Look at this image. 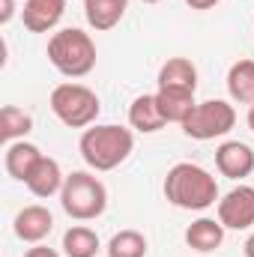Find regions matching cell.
<instances>
[{
    "label": "cell",
    "instance_id": "6da1fadb",
    "mask_svg": "<svg viewBox=\"0 0 254 257\" xmlns=\"http://www.w3.org/2000/svg\"><path fill=\"white\" fill-rule=\"evenodd\" d=\"M165 197L168 203H174L177 209H189V212H200L209 209L218 200V183L215 177L194 165V162H177L168 177H165Z\"/></svg>",
    "mask_w": 254,
    "mask_h": 257
},
{
    "label": "cell",
    "instance_id": "7a4b0ae2",
    "mask_svg": "<svg viewBox=\"0 0 254 257\" xmlns=\"http://www.w3.org/2000/svg\"><path fill=\"white\" fill-rule=\"evenodd\" d=\"M78 150H81V159L87 162V168L105 174V171L120 168L132 156L135 135H132V128L114 126V123L90 126V128H84V135L78 141Z\"/></svg>",
    "mask_w": 254,
    "mask_h": 257
},
{
    "label": "cell",
    "instance_id": "3957f363",
    "mask_svg": "<svg viewBox=\"0 0 254 257\" xmlns=\"http://www.w3.org/2000/svg\"><path fill=\"white\" fill-rule=\"evenodd\" d=\"M48 60L66 78H84L96 69V42L78 27H63L48 39Z\"/></svg>",
    "mask_w": 254,
    "mask_h": 257
},
{
    "label": "cell",
    "instance_id": "277c9868",
    "mask_svg": "<svg viewBox=\"0 0 254 257\" xmlns=\"http://www.w3.org/2000/svg\"><path fill=\"white\" fill-rule=\"evenodd\" d=\"M60 206L75 221H93L108 209V189L105 183L90 171H72L66 174Z\"/></svg>",
    "mask_w": 254,
    "mask_h": 257
},
{
    "label": "cell",
    "instance_id": "5b68a950",
    "mask_svg": "<svg viewBox=\"0 0 254 257\" xmlns=\"http://www.w3.org/2000/svg\"><path fill=\"white\" fill-rule=\"evenodd\" d=\"M48 105H51L54 117L69 128H90L96 123L99 111H102L99 96H96L87 84H75V81L57 84V87L51 90Z\"/></svg>",
    "mask_w": 254,
    "mask_h": 257
},
{
    "label": "cell",
    "instance_id": "8992f818",
    "mask_svg": "<svg viewBox=\"0 0 254 257\" xmlns=\"http://www.w3.org/2000/svg\"><path fill=\"white\" fill-rule=\"evenodd\" d=\"M233 126H236L233 105L224 99H206L194 105V111L183 123V132L186 138H194V141H215V138H224Z\"/></svg>",
    "mask_w": 254,
    "mask_h": 257
},
{
    "label": "cell",
    "instance_id": "52a82bcc",
    "mask_svg": "<svg viewBox=\"0 0 254 257\" xmlns=\"http://www.w3.org/2000/svg\"><path fill=\"white\" fill-rule=\"evenodd\" d=\"M218 221L227 230H248L254 227V189L251 186H236L224 197H218Z\"/></svg>",
    "mask_w": 254,
    "mask_h": 257
},
{
    "label": "cell",
    "instance_id": "ba28073f",
    "mask_svg": "<svg viewBox=\"0 0 254 257\" xmlns=\"http://www.w3.org/2000/svg\"><path fill=\"white\" fill-rule=\"evenodd\" d=\"M12 227H15V236H18L21 242L39 245V242L54 230V215H51L48 206H42V203H30V206L18 209Z\"/></svg>",
    "mask_w": 254,
    "mask_h": 257
},
{
    "label": "cell",
    "instance_id": "9c48e42d",
    "mask_svg": "<svg viewBox=\"0 0 254 257\" xmlns=\"http://www.w3.org/2000/svg\"><path fill=\"white\" fill-rule=\"evenodd\" d=\"M215 168L227 180H245L254 174V150L242 141H224L215 150Z\"/></svg>",
    "mask_w": 254,
    "mask_h": 257
},
{
    "label": "cell",
    "instance_id": "30bf717a",
    "mask_svg": "<svg viewBox=\"0 0 254 257\" xmlns=\"http://www.w3.org/2000/svg\"><path fill=\"white\" fill-rule=\"evenodd\" d=\"M66 12V0H24L21 21L30 33H48L60 24Z\"/></svg>",
    "mask_w": 254,
    "mask_h": 257
},
{
    "label": "cell",
    "instance_id": "8fae6325",
    "mask_svg": "<svg viewBox=\"0 0 254 257\" xmlns=\"http://www.w3.org/2000/svg\"><path fill=\"white\" fill-rule=\"evenodd\" d=\"M63 183H66V174L60 171V162L51 159V156H42L36 162V168L30 171L24 186L30 189L33 197H51V194L63 192Z\"/></svg>",
    "mask_w": 254,
    "mask_h": 257
},
{
    "label": "cell",
    "instance_id": "7c38bea8",
    "mask_svg": "<svg viewBox=\"0 0 254 257\" xmlns=\"http://www.w3.org/2000/svg\"><path fill=\"white\" fill-rule=\"evenodd\" d=\"M129 126L135 132H141V135H156L159 128L168 126V120H165V114L159 108L156 93H144V96H138L129 105Z\"/></svg>",
    "mask_w": 254,
    "mask_h": 257
},
{
    "label": "cell",
    "instance_id": "4fadbf2b",
    "mask_svg": "<svg viewBox=\"0 0 254 257\" xmlns=\"http://www.w3.org/2000/svg\"><path fill=\"white\" fill-rule=\"evenodd\" d=\"M39 159H42V150H39L36 144H30V141H12V144H6L3 168H6V174H9L12 180L27 183V177H30V171L36 168Z\"/></svg>",
    "mask_w": 254,
    "mask_h": 257
},
{
    "label": "cell",
    "instance_id": "5bb4252c",
    "mask_svg": "<svg viewBox=\"0 0 254 257\" xmlns=\"http://www.w3.org/2000/svg\"><path fill=\"white\" fill-rule=\"evenodd\" d=\"M159 90H197V66L189 57H171L159 69Z\"/></svg>",
    "mask_w": 254,
    "mask_h": 257
},
{
    "label": "cell",
    "instance_id": "9a60e30c",
    "mask_svg": "<svg viewBox=\"0 0 254 257\" xmlns=\"http://www.w3.org/2000/svg\"><path fill=\"white\" fill-rule=\"evenodd\" d=\"M129 9V0H84V18L96 33L114 30Z\"/></svg>",
    "mask_w": 254,
    "mask_h": 257
},
{
    "label": "cell",
    "instance_id": "2e32d148",
    "mask_svg": "<svg viewBox=\"0 0 254 257\" xmlns=\"http://www.w3.org/2000/svg\"><path fill=\"white\" fill-rule=\"evenodd\" d=\"M224 230L227 227L218 218H197V221H191L189 227H186V242H189V248H194L197 254H209V251L221 248Z\"/></svg>",
    "mask_w": 254,
    "mask_h": 257
},
{
    "label": "cell",
    "instance_id": "e0dca14e",
    "mask_svg": "<svg viewBox=\"0 0 254 257\" xmlns=\"http://www.w3.org/2000/svg\"><path fill=\"white\" fill-rule=\"evenodd\" d=\"M227 93L239 105H254V60H236L227 69Z\"/></svg>",
    "mask_w": 254,
    "mask_h": 257
},
{
    "label": "cell",
    "instance_id": "ac0fdd59",
    "mask_svg": "<svg viewBox=\"0 0 254 257\" xmlns=\"http://www.w3.org/2000/svg\"><path fill=\"white\" fill-rule=\"evenodd\" d=\"M156 99H159V108H162V114H165V120L168 123H186V117H189L191 111H194V93L189 90H156Z\"/></svg>",
    "mask_w": 254,
    "mask_h": 257
},
{
    "label": "cell",
    "instance_id": "d6986e66",
    "mask_svg": "<svg viewBox=\"0 0 254 257\" xmlns=\"http://www.w3.org/2000/svg\"><path fill=\"white\" fill-rule=\"evenodd\" d=\"M102 248L99 233L87 224H75L63 233V254L66 257H96Z\"/></svg>",
    "mask_w": 254,
    "mask_h": 257
},
{
    "label": "cell",
    "instance_id": "ffe728a7",
    "mask_svg": "<svg viewBox=\"0 0 254 257\" xmlns=\"http://www.w3.org/2000/svg\"><path fill=\"white\" fill-rule=\"evenodd\" d=\"M30 132H33V117H30L24 108L6 105V108L0 111V135H3L6 144H12V141H24Z\"/></svg>",
    "mask_w": 254,
    "mask_h": 257
},
{
    "label": "cell",
    "instance_id": "44dd1931",
    "mask_svg": "<svg viewBox=\"0 0 254 257\" xmlns=\"http://www.w3.org/2000/svg\"><path fill=\"white\" fill-rule=\"evenodd\" d=\"M108 257H147V236L141 230H120L108 242Z\"/></svg>",
    "mask_w": 254,
    "mask_h": 257
},
{
    "label": "cell",
    "instance_id": "7402d4cb",
    "mask_svg": "<svg viewBox=\"0 0 254 257\" xmlns=\"http://www.w3.org/2000/svg\"><path fill=\"white\" fill-rule=\"evenodd\" d=\"M24 257H60V254H57L54 248H48V245H42V242H39V245L27 248V254H24Z\"/></svg>",
    "mask_w": 254,
    "mask_h": 257
},
{
    "label": "cell",
    "instance_id": "603a6c76",
    "mask_svg": "<svg viewBox=\"0 0 254 257\" xmlns=\"http://www.w3.org/2000/svg\"><path fill=\"white\" fill-rule=\"evenodd\" d=\"M15 15V0H3V9H0V24H9Z\"/></svg>",
    "mask_w": 254,
    "mask_h": 257
},
{
    "label": "cell",
    "instance_id": "cb8c5ba5",
    "mask_svg": "<svg viewBox=\"0 0 254 257\" xmlns=\"http://www.w3.org/2000/svg\"><path fill=\"white\" fill-rule=\"evenodd\" d=\"M191 9H197V12H203V9H212V6H218V0H186Z\"/></svg>",
    "mask_w": 254,
    "mask_h": 257
},
{
    "label": "cell",
    "instance_id": "d4e9b609",
    "mask_svg": "<svg viewBox=\"0 0 254 257\" xmlns=\"http://www.w3.org/2000/svg\"><path fill=\"white\" fill-rule=\"evenodd\" d=\"M242 251H245V257H254V233L245 239V245H242Z\"/></svg>",
    "mask_w": 254,
    "mask_h": 257
},
{
    "label": "cell",
    "instance_id": "484cf974",
    "mask_svg": "<svg viewBox=\"0 0 254 257\" xmlns=\"http://www.w3.org/2000/svg\"><path fill=\"white\" fill-rule=\"evenodd\" d=\"M248 128H251V132H254V105H251V108H248Z\"/></svg>",
    "mask_w": 254,
    "mask_h": 257
},
{
    "label": "cell",
    "instance_id": "4316f807",
    "mask_svg": "<svg viewBox=\"0 0 254 257\" xmlns=\"http://www.w3.org/2000/svg\"><path fill=\"white\" fill-rule=\"evenodd\" d=\"M141 3H159V0H141Z\"/></svg>",
    "mask_w": 254,
    "mask_h": 257
},
{
    "label": "cell",
    "instance_id": "83f0119b",
    "mask_svg": "<svg viewBox=\"0 0 254 257\" xmlns=\"http://www.w3.org/2000/svg\"><path fill=\"white\" fill-rule=\"evenodd\" d=\"M203 257H206V254H203Z\"/></svg>",
    "mask_w": 254,
    "mask_h": 257
}]
</instances>
